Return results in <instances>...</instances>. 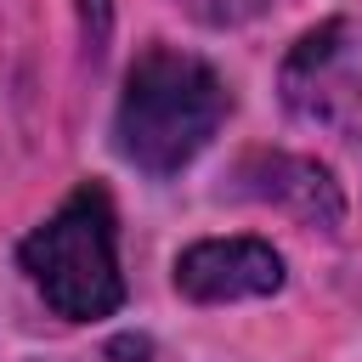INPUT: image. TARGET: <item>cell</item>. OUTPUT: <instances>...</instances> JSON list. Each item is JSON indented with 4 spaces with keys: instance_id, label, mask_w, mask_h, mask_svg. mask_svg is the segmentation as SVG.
Segmentation results:
<instances>
[{
    "instance_id": "6da1fadb",
    "label": "cell",
    "mask_w": 362,
    "mask_h": 362,
    "mask_svg": "<svg viewBox=\"0 0 362 362\" xmlns=\"http://www.w3.org/2000/svg\"><path fill=\"white\" fill-rule=\"evenodd\" d=\"M221 119H226V85L215 79V68L187 57V51L153 45L124 74L113 136L136 170L170 175L209 147Z\"/></svg>"
},
{
    "instance_id": "7a4b0ae2",
    "label": "cell",
    "mask_w": 362,
    "mask_h": 362,
    "mask_svg": "<svg viewBox=\"0 0 362 362\" xmlns=\"http://www.w3.org/2000/svg\"><path fill=\"white\" fill-rule=\"evenodd\" d=\"M23 266L45 305L57 317L90 322L119 311L124 277H119V249H113V204L102 187H79L62 198V209L28 232Z\"/></svg>"
},
{
    "instance_id": "3957f363",
    "label": "cell",
    "mask_w": 362,
    "mask_h": 362,
    "mask_svg": "<svg viewBox=\"0 0 362 362\" xmlns=\"http://www.w3.org/2000/svg\"><path fill=\"white\" fill-rule=\"evenodd\" d=\"M283 102L345 141H362V23L311 28L283 62Z\"/></svg>"
},
{
    "instance_id": "277c9868",
    "label": "cell",
    "mask_w": 362,
    "mask_h": 362,
    "mask_svg": "<svg viewBox=\"0 0 362 362\" xmlns=\"http://www.w3.org/2000/svg\"><path fill=\"white\" fill-rule=\"evenodd\" d=\"M277 283H283V260L260 238H209L175 260V288L204 305L260 300V294H277Z\"/></svg>"
},
{
    "instance_id": "5b68a950",
    "label": "cell",
    "mask_w": 362,
    "mask_h": 362,
    "mask_svg": "<svg viewBox=\"0 0 362 362\" xmlns=\"http://www.w3.org/2000/svg\"><path fill=\"white\" fill-rule=\"evenodd\" d=\"M238 187L272 209H288L305 226H339V215H345L334 175L311 158H294V153H249L238 164Z\"/></svg>"
},
{
    "instance_id": "8992f818",
    "label": "cell",
    "mask_w": 362,
    "mask_h": 362,
    "mask_svg": "<svg viewBox=\"0 0 362 362\" xmlns=\"http://www.w3.org/2000/svg\"><path fill=\"white\" fill-rule=\"evenodd\" d=\"M192 23H204V28H238V23H249V17H260L272 0H175Z\"/></svg>"
},
{
    "instance_id": "52a82bcc",
    "label": "cell",
    "mask_w": 362,
    "mask_h": 362,
    "mask_svg": "<svg viewBox=\"0 0 362 362\" xmlns=\"http://www.w3.org/2000/svg\"><path fill=\"white\" fill-rule=\"evenodd\" d=\"M74 11H79V34H85V45H90V51H102V45H107L113 6H107V0H74Z\"/></svg>"
}]
</instances>
